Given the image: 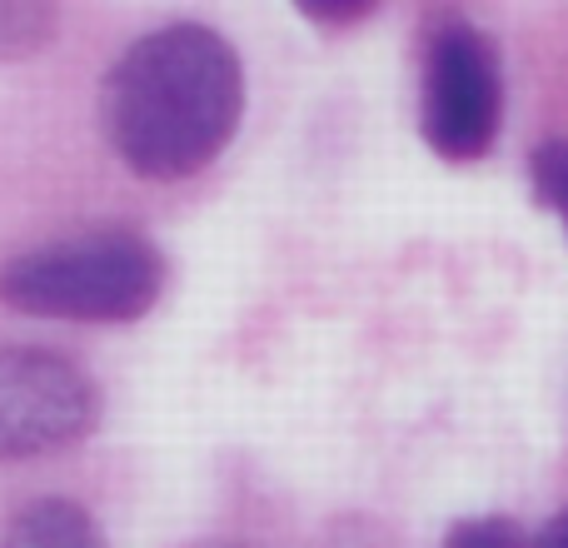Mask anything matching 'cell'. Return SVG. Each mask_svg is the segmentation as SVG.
I'll use <instances>...</instances> for the list:
<instances>
[{"mask_svg":"<svg viewBox=\"0 0 568 548\" xmlns=\"http://www.w3.org/2000/svg\"><path fill=\"white\" fill-rule=\"evenodd\" d=\"M55 35V10L50 6H0V60L36 55Z\"/></svg>","mask_w":568,"mask_h":548,"instance_id":"52a82bcc","label":"cell"},{"mask_svg":"<svg viewBox=\"0 0 568 548\" xmlns=\"http://www.w3.org/2000/svg\"><path fill=\"white\" fill-rule=\"evenodd\" d=\"M245 120V65L220 30L175 20L110 65L100 85V125L120 165L140 180L200 175L225 155Z\"/></svg>","mask_w":568,"mask_h":548,"instance_id":"6da1fadb","label":"cell"},{"mask_svg":"<svg viewBox=\"0 0 568 548\" xmlns=\"http://www.w3.org/2000/svg\"><path fill=\"white\" fill-rule=\"evenodd\" d=\"M444 548H529L524 529L504 514H479V519H459L444 534Z\"/></svg>","mask_w":568,"mask_h":548,"instance_id":"ba28073f","label":"cell"},{"mask_svg":"<svg viewBox=\"0 0 568 548\" xmlns=\"http://www.w3.org/2000/svg\"><path fill=\"white\" fill-rule=\"evenodd\" d=\"M100 424V384L70 354L40 344L0 349V459H40Z\"/></svg>","mask_w":568,"mask_h":548,"instance_id":"277c9868","label":"cell"},{"mask_svg":"<svg viewBox=\"0 0 568 548\" xmlns=\"http://www.w3.org/2000/svg\"><path fill=\"white\" fill-rule=\"evenodd\" d=\"M165 255L135 230H90L16 255L0 270V304L36 319L135 324L165 294Z\"/></svg>","mask_w":568,"mask_h":548,"instance_id":"7a4b0ae2","label":"cell"},{"mask_svg":"<svg viewBox=\"0 0 568 548\" xmlns=\"http://www.w3.org/2000/svg\"><path fill=\"white\" fill-rule=\"evenodd\" d=\"M0 548H110L95 514L75 499H36L10 519Z\"/></svg>","mask_w":568,"mask_h":548,"instance_id":"5b68a950","label":"cell"},{"mask_svg":"<svg viewBox=\"0 0 568 548\" xmlns=\"http://www.w3.org/2000/svg\"><path fill=\"white\" fill-rule=\"evenodd\" d=\"M304 16L324 20V26H354V20L374 16L369 0H304Z\"/></svg>","mask_w":568,"mask_h":548,"instance_id":"9c48e42d","label":"cell"},{"mask_svg":"<svg viewBox=\"0 0 568 548\" xmlns=\"http://www.w3.org/2000/svg\"><path fill=\"white\" fill-rule=\"evenodd\" d=\"M529 548H568V509H564V514H554V519L544 524L539 539H534Z\"/></svg>","mask_w":568,"mask_h":548,"instance_id":"30bf717a","label":"cell"},{"mask_svg":"<svg viewBox=\"0 0 568 548\" xmlns=\"http://www.w3.org/2000/svg\"><path fill=\"white\" fill-rule=\"evenodd\" d=\"M529 185L539 195V205L559 215L568 235V140L564 135H549L529 150Z\"/></svg>","mask_w":568,"mask_h":548,"instance_id":"8992f818","label":"cell"},{"mask_svg":"<svg viewBox=\"0 0 568 548\" xmlns=\"http://www.w3.org/2000/svg\"><path fill=\"white\" fill-rule=\"evenodd\" d=\"M504 125V65L479 26L449 16L424 40L419 130L449 165H474L494 150Z\"/></svg>","mask_w":568,"mask_h":548,"instance_id":"3957f363","label":"cell"}]
</instances>
